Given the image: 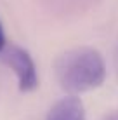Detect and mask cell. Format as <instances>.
<instances>
[{"label": "cell", "mask_w": 118, "mask_h": 120, "mask_svg": "<svg viewBox=\"0 0 118 120\" xmlns=\"http://www.w3.org/2000/svg\"><path fill=\"white\" fill-rule=\"evenodd\" d=\"M0 59L14 71L18 78V87L21 92H31L38 87V71L31 54L26 49L14 44H7L0 52Z\"/></svg>", "instance_id": "7a4b0ae2"}, {"label": "cell", "mask_w": 118, "mask_h": 120, "mask_svg": "<svg viewBox=\"0 0 118 120\" xmlns=\"http://www.w3.org/2000/svg\"><path fill=\"white\" fill-rule=\"evenodd\" d=\"M45 120H87L85 106L76 94H68L50 106Z\"/></svg>", "instance_id": "3957f363"}, {"label": "cell", "mask_w": 118, "mask_h": 120, "mask_svg": "<svg viewBox=\"0 0 118 120\" xmlns=\"http://www.w3.org/2000/svg\"><path fill=\"white\" fill-rule=\"evenodd\" d=\"M113 66H115V73L118 77V42H116V47H115V54H113Z\"/></svg>", "instance_id": "5b68a950"}, {"label": "cell", "mask_w": 118, "mask_h": 120, "mask_svg": "<svg viewBox=\"0 0 118 120\" xmlns=\"http://www.w3.org/2000/svg\"><path fill=\"white\" fill-rule=\"evenodd\" d=\"M104 120H118V111H113V113H109L108 117H104Z\"/></svg>", "instance_id": "8992f818"}, {"label": "cell", "mask_w": 118, "mask_h": 120, "mask_svg": "<svg viewBox=\"0 0 118 120\" xmlns=\"http://www.w3.org/2000/svg\"><path fill=\"white\" fill-rule=\"evenodd\" d=\"M5 45H7V38H5V31H4V24L0 21V52L4 51Z\"/></svg>", "instance_id": "277c9868"}, {"label": "cell", "mask_w": 118, "mask_h": 120, "mask_svg": "<svg viewBox=\"0 0 118 120\" xmlns=\"http://www.w3.org/2000/svg\"><path fill=\"white\" fill-rule=\"evenodd\" d=\"M56 80L68 94H83L99 89L106 80V63L97 49L82 45L64 51L54 63Z\"/></svg>", "instance_id": "6da1fadb"}]
</instances>
